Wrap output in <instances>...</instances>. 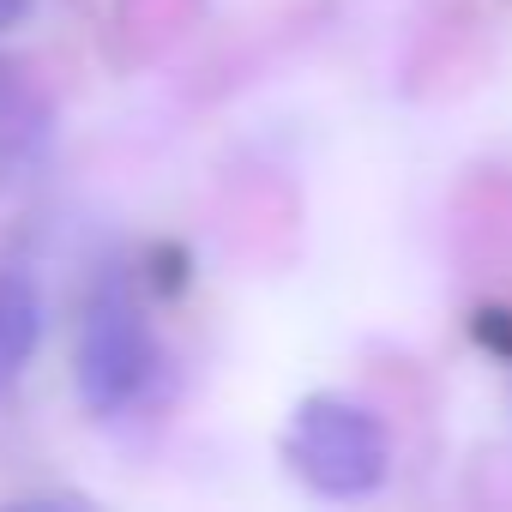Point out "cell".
Segmentation results:
<instances>
[{
	"label": "cell",
	"instance_id": "cell-3",
	"mask_svg": "<svg viewBox=\"0 0 512 512\" xmlns=\"http://www.w3.org/2000/svg\"><path fill=\"white\" fill-rule=\"evenodd\" d=\"M43 338V296L31 278L0 272V398H7L25 374V362L37 356Z\"/></svg>",
	"mask_w": 512,
	"mask_h": 512
},
{
	"label": "cell",
	"instance_id": "cell-2",
	"mask_svg": "<svg viewBox=\"0 0 512 512\" xmlns=\"http://www.w3.org/2000/svg\"><path fill=\"white\" fill-rule=\"evenodd\" d=\"M284 458L314 494L356 500L386 482L392 446H386V428L374 410H362L350 398H308L284 434Z\"/></svg>",
	"mask_w": 512,
	"mask_h": 512
},
{
	"label": "cell",
	"instance_id": "cell-4",
	"mask_svg": "<svg viewBox=\"0 0 512 512\" xmlns=\"http://www.w3.org/2000/svg\"><path fill=\"white\" fill-rule=\"evenodd\" d=\"M31 19V0H0V37H7V31H19Z\"/></svg>",
	"mask_w": 512,
	"mask_h": 512
},
{
	"label": "cell",
	"instance_id": "cell-1",
	"mask_svg": "<svg viewBox=\"0 0 512 512\" xmlns=\"http://www.w3.org/2000/svg\"><path fill=\"white\" fill-rule=\"evenodd\" d=\"M163 368L157 332L145 308L127 296V284H97L79 320V356H73V386L91 416H121L133 410Z\"/></svg>",
	"mask_w": 512,
	"mask_h": 512
}]
</instances>
